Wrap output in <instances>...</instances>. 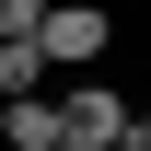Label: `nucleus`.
Returning <instances> with one entry per match:
<instances>
[{
  "mask_svg": "<svg viewBox=\"0 0 151 151\" xmlns=\"http://www.w3.org/2000/svg\"><path fill=\"white\" fill-rule=\"evenodd\" d=\"M35 47H47V70H70V81H93V58L116 47V12H105V0H47V23H35Z\"/></svg>",
  "mask_w": 151,
  "mask_h": 151,
  "instance_id": "nucleus-1",
  "label": "nucleus"
},
{
  "mask_svg": "<svg viewBox=\"0 0 151 151\" xmlns=\"http://www.w3.org/2000/svg\"><path fill=\"white\" fill-rule=\"evenodd\" d=\"M47 105H58V151H128V93L116 81H70Z\"/></svg>",
  "mask_w": 151,
  "mask_h": 151,
  "instance_id": "nucleus-2",
  "label": "nucleus"
},
{
  "mask_svg": "<svg viewBox=\"0 0 151 151\" xmlns=\"http://www.w3.org/2000/svg\"><path fill=\"white\" fill-rule=\"evenodd\" d=\"M47 93V47L23 35V47H0V105H35Z\"/></svg>",
  "mask_w": 151,
  "mask_h": 151,
  "instance_id": "nucleus-3",
  "label": "nucleus"
},
{
  "mask_svg": "<svg viewBox=\"0 0 151 151\" xmlns=\"http://www.w3.org/2000/svg\"><path fill=\"white\" fill-rule=\"evenodd\" d=\"M0 139L12 151H58V105L35 93V105H0Z\"/></svg>",
  "mask_w": 151,
  "mask_h": 151,
  "instance_id": "nucleus-4",
  "label": "nucleus"
},
{
  "mask_svg": "<svg viewBox=\"0 0 151 151\" xmlns=\"http://www.w3.org/2000/svg\"><path fill=\"white\" fill-rule=\"evenodd\" d=\"M35 23H47V0H0V47H23Z\"/></svg>",
  "mask_w": 151,
  "mask_h": 151,
  "instance_id": "nucleus-5",
  "label": "nucleus"
},
{
  "mask_svg": "<svg viewBox=\"0 0 151 151\" xmlns=\"http://www.w3.org/2000/svg\"><path fill=\"white\" fill-rule=\"evenodd\" d=\"M128 151H151V105H128Z\"/></svg>",
  "mask_w": 151,
  "mask_h": 151,
  "instance_id": "nucleus-6",
  "label": "nucleus"
}]
</instances>
